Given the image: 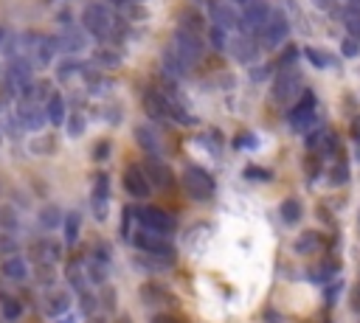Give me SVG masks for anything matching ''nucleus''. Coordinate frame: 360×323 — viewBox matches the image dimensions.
I'll list each match as a JSON object with an SVG mask.
<instances>
[{"label": "nucleus", "instance_id": "f257e3e1", "mask_svg": "<svg viewBox=\"0 0 360 323\" xmlns=\"http://www.w3.org/2000/svg\"><path fill=\"white\" fill-rule=\"evenodd\" d=\"M315 104H318V101H315V93H313V90H304L302 99H299L290 110H287V121H290V129H293V133H299V135L307 138L315 126H321V124H318Z\"/></svg>", "mask_w": 360, "mask_h": 323}, {"label": "nucleus", "instance_id": "f03ea898", "mask_svg": "<svg viewBox=\"0 0 360 323\" xmlns=\"http://www.w3.org/2000/svg\"><path fill=\"white\" fill-rule=\"evenodd\" d=\"M304 93V85H302V74L299 68H287V71H279L276 79H273V90H270V99L281 107L290 110Z\"/></svg>", "mask_w": 360, "mask_h": 323}, {"label": "nucleus", "instance_id": "7ed1b4c3", "mask_svg": "<svg viewBox=\"0 0 360 323\" xmlns=\"http://www.w3.org/2000/svg\"><path fill=\"white\" fill-rule=\"evenodd\" d=\"M82 28H85L91 37L107 42V40L116 34L113 12H110L107 6H102V3H88L85 12H82Z\"/></svg>", "mask_w": 360, "mask_h": 323}, {"label": "nucleus", "instance_id": "20e7f679", "mask_svg": "<svg viewBox=\"0 0 360 323\" xmlns=\"http://www.w3.org/2000/svg\"><path fill=\"white\" fill-rule=\"evenodd\" d=\"M214 177L205 172V169H200V166H186V172H183V191L189 194L191 200H197V203H205V200H211L214 197Z\"/></svg>", "mask_w": 360, "mask_h": 323}, {"label": "nucleus", "instance_id": "39448f33", "mask_svg": "<svg viewBox=\"0 0 360 323\" xmlns=\"http://www.w3.org/2000/svg\"><path fill=\"white\" fill-rule=\"evenodd\" d=\"M56 40L54 37H42V34H34L29 40H23V56H29L34 62V68H51L54 59H56Z\"/></svg>", "mask_w": 360, "mask_h": 323}, {"label": "nucleus", "instance_id": "423d86ee", "mask_svg": "<svg viewBox=\"0 0 360 323\" xmlns=\"http://www.w3.org/2000/svg\"><path fill=\"white\" fill-rule=\"evenodd\" d=\"M208 17H211V26H220L228 34L242 31V12L234 3H228V0H208Z\"/></svg>", "mask_w": 360, "mask_h": 323}, {"label": "nucleus", "instance_id": "0eeeda50", "mask_svg": "<svg viewBox=\"0 0 360 323\" xmlns=\"http://www.w3.org/2000/svg\"><path fill=\"white\" fill-rule=\"evenodd\" d=\"M29 85H34V62L29 56H12L6 65V88L23 93Z\"/></svg>", "mask_w": 360, "mask_h": 323}, {"label": "nucleus", "instance_id": "6e6552de", "mask_svg": "<svg viewBox=\"0 0 360 323\" xmlns=\"http://www.w3.org/2000/svg\"><path fill=\"white\" fill-rule=\"evenodd\" d=\"M259 37V42H262V48H267V51H273V48H279L287 37H290V20H287V15L281 12V9H273V15H270V20H267V26L256 34Z\"/></svg>", "mask_w": 360, "mask_h": 323}, {"label": "nucleus", "instance_id": "1a4fd4ad", "mask_svg": "<svg viewBox=\"0 0 360 323\" xmlns=\"http://www.w3.org/2000/svg\"><path fill=\"white\" fill-rule=\"evenodd\" d=\"M135 247L143 253V256H158V258H169V262H175V247L169 245L166 236L161 233H152V231H138L132 236Z\"/></svg>", "mask_w": 360, "mask_h": 323}, {"label": "nucleus", "instance_id": "9d476101", "mask_svg": "<svg viewBox=\"0 0 360 323\" xmlns=\"http://www.w3.org/2000/svg\"><path fill=\"white\" fill-rule=\"evenodd\" d=\"M135 214H138V222H141L143 231H152V233H161V236H169L175 231V217H169L158 206H143Z\"/></svg>", "mask_w": 360, "mask_h": 323}, {"label": "nucleus", "instance_id": "9b49d317", "mask_svg": "<svg viewBox=\"0 0 360 323\" xmlns=\"http://www.w3.org/2000/svg\"><path fill=\"white\" fill-rule=\"evenodd\" d=\"M240 12H242V31L259 34L270 20L273 6H270V0H248Z\"/></svg>", "mask_w": 360, "mask_h": 323}, {"label": "nucleus", "instance_id": "f8f14e48", "mask_svg": "<svg viewBox=\"0 0 360 323\" xmlns=\"http://www.w3.org/2000/svg\"><path fill=\"white\" fill-rule=\"evenodd\" d=\"M172 48L183 56V62L189 65V68H194V65L203 59V51H205L203 37H200V34H191V31H183V28H178V31H175Z\"/></svg>", "mask_w": 360, "mask_h": 323}, {"label": "nucleus", "instance_id": "ddd939ff", "mask_svg": "<svg viewBox=\"0 0 360 323\" xmlns=\"http://www.w3.org/2000/svg\"><path fill=\"white\" fill-rule=\"evenodd\" d=\"M231 56L240 62V65H253L259 56H262V42H259V37L256 34H251V31H240L234 40H231Z\"/></svg>", "mask_w": 360, "mask_h": 323}, {"label": "nucleus", "instance_id": "4468645a", "mask_svg": "<svg viewBox=\"0 0 360 323\" xmlns=\"http://www.w3.org/2000/svg\"><path fill=\"white\" fill-rule=\"evenodd\" d=\"M54 40H56V48H59L62 53H68V56H79V53H85L88 45H91L88 31H85V28L79 31L77 26H68V28L59 31Z\"/></svg>", "mask_w": 360, "mask_h": 323}, {"label": "nucleus", "instance_id": "2eb2a0df", "mask_svg": "<svg viewBox=\"0 0 360 323\" xmlns=\"http://www.w3.org/2000/svg\"><path fill=\"white\" fill-rule=\"evenodd\" d=\"M135 144H138V149H141L143 155L152 158V160H161V158L166 155L164 138L155 133V126H147V124L135 126Z\"/></svg>", "mask_w": 360, "mask_h": 323}, {"label": "nucleus", "instance_id": "dca6fc26", "mask_svg": "<svg viewBox=\"0 0 360 323\" xmlns=\"http://www.w3.org/2000/svg\"><path fill=\"white\" fill-rule=\"evenodd\" d=\"M143 113H147L152 121H161V124H169L172 115H169V101H166V93L161 88H147L143 90Z\"/></svg>", "mask_w": 360, "mask_h": 323}, {"label": "nucleus", "instance_id": "f3484780", "mask_svg": "<svg viewBox=\"0 0 360 323\" xmlns=\"http://www.w3.org/2000/svg\"><path fill=\"white\" fill-rule=\"evenodd\" d=\"M121 185L124 191L130 194L132 200H143V197H150V191H152V183L147 177V172H143L141 166H130L121 177Z\"/></svg>", "mask_w": 360, "mask_h": 323}, {"label": "nucleus", "instance_id": "a211bd4d", "mask_svg": "<svg viewBox=\"0 0 360 323\" xmlns=\"http://www.w3.org/2000/svg\"><path fill=\"white\" fill-rule=\"evenodd\" d=\"M307 149H310L315 158L335 155V149H338V138H335L332 129H327V126H315L313 133L307 135Z\"/></svg>", "mask_w": 360, "mask_h": 323}, {"label": "nucleus", "instance_id": "6ab92c4d", "mask_svg": "<svg viewBox=\"0 0 360 323\" xmlns=\"http://www.w3.org/2000/svg\"><path fill=\"white\" fill-rule=\"evenodd\" d=\"M17 118L23 124V129L29 133H40V129L48 124V115H45V104H31V101H20L17 104Z\"/></svg>", "mask_w": 360, "mask_h": 323}, {"label": "nucleus", "instance_id": "aec40b11", "mask_svg": "<svg viewBox=\"0 0 360 323\" xmlns=\"http://www.w3.org/2000/svg\"><path fill=\"white\" fill-rule=\"evenodd\" d=\"M31 256H34L37 267H56V262L62 258V245L54 239H37L31 245Z\"/></svg>", "mask_w": 360, "mask_h": 323}, {"label": "nucleus", "instance_id": "412c9836", "mask_svg": "<svg viewBox=\"0 0 360 323\" xmlns=\"http://www.w3.org/2000/svg\"><path fill=\"white\" fill-rule=\"evenodd\" d=\"M42 306H45V315H51V317H62V315H68V312H70V306H74V298H70V292H68V290L54 287V290H48V292H45Z\"/></svg>", "mask_w": 360, "mask_h": 323}, {"label": "nucleus", "instance_id": "4be33fe9", "mask_svg": "<svg viewBox=\"0 0 360 323\" xmlns=\"http://www.w3.org/2000/svg\"><path fill=\"white\" fill-rule=\"evenodd\" d=\"M0 276L6 281H26L29 279V262L23 256H6L3 262H0Z\"/></svg>", "mask_w": 360, "mask_h": 323}, {"label": "nucleus", "instance_id": "5701e85b", "mask_svg": "<svg viewBox=\"0 0 360 323\" xmlns=\"http://www.w3.org/2000/svg\"><path fill=\"white\" fill-rule=\"evenodd\" d=\"M65 276H68V284L74 287L79 295H82V292H91V276H88V265H85V262L74 258V262L68 265Z\"/></svg>", "mask_w": 360, "mask_h": 323}, {"label": "nucleus", "instance_id": "b1692460", "mask_svg": "<svg viewBox=\"0 0 360 323\" xmlns=\"http://www.w3.org/2000/svg\"><path fill=\"white\" fill-rule=\"evenodd\" d=\"M161 59H164V71L169 74V79H186L189 76V65L183 62V56L169 45V48H164V53H161Z\"/></svg>", "mask_w": 360, "mask_h": 323}, {"label": "nucleus", "instance_id": "393cba45", "mask_svg": "<svg viewBox=\"0 0 360 323\" xmlns=\"http://www.w3.org/2000/svg\"><path fill=\"white\" fill-rule=\"evenodd\" d=\"M45 115H48V124L51 126H62L68 121V104H65V96L62 93H51L48 101H45Z\"/></svg>", "mask_w": 360, "mask_h": 323}, {"label": "nucleus", "instance_id": "a878e982", "mask_svg": "<svg viewBox=\"0 0 360 323\" xmlns=\"http://www.w3.org/2000/svg\"><path fill=\"white\" fill-rule=\"evenodd\" d=\"M107 177L102 174V177H96V185H93V214H96V220L99 222H104L107 220Z\"/></svg>", "mask_w": 360, "mask_h": 323}, {"label": "nucleus", "instance_id": "bb28decb", "mask_svg": "<svg viewBox=\"0 0 360 323\" xmlns=\"http://www.w3.org/2000/svg\"><path fill=\"white\" fill-rule=\"evenodd\" d=\"M143 172H147V177H150V183H152V185H161V188L172 185V172H169L161 160L147 158V166H143Z\"/></svg>", "mask_w": 360, "mask_h": 323}, {"label": "nucleus", "instance_id": "cd10ccee", "mask_svg": "<svg viewBox=\"0 0 360 323\" xmlns=\"http://www.w3.org/2000/svg\"><path fill=\"white\" fill-rule=\"evenodd\" d=\"M324 247V236L318 233V231H304L299 239H296V253H302V256H313V253H318Z\"/></svg>", "mask_w": 360, "mask_h": 323}, {"label": "nucleus", "instance_id": "c85d7f7f", "mask_svg": "<svg viewBox=\"0 0 360 323\" xmlns=\"http://www.w3.org/2000/svg\"><path fill=\"white\" fill-rule=\"evenodd\" d=\"M62 228H65V245H77L79 233H82V214L79 211H68Z\"/></svg>", "mask_w": 360, "mask_h": 323}, {"label": "nucleus", "instance_id": "c756f323", "mask_svg": "<svg viewBox=\"0 0 360 323\" xmlns=\"http://www.w3.org/2000/svg\"><path fill=\"white\" fill-rule=\"evenodd\" d=\"M0 312H3V317L6 320H20V315H23V301L17 298V295H12V292H0Z\"/></svg>", "mask_w": 360, "mask_h": 323}, {"label": "nucleus", "instance_id": "7c9ffc66", "mask_svg": "<svg viewBox=\"0 0 360 323\" xmlns=\"http://www.w3.org/2000/svg\"><path fill=\"white\" fill-rule=\"evenodd\" d=\"M279 217L284 220V225H296V222L304 217V208H302V203H299L296 197H287V200H281V206H279Z\"/></svg>", "mask_w": 360, "mask_h": 323}, {"label": "nucleus", "instance_id": "2f4dec72", "mask_svg": "<svg viewBox=\"0 0 360 323\" xmlns=\"http://www.w3.org/2000/svg\"><path fill=\"white\" fill-rule=\"evenodd\" d=\"M141 298L147 301V304H152V306H166V304H175V298L166 292V290H161V287H155V284H147L141 290Z\"/></svg>", "mask_w": 360, "mask_h": 323}, {"label": "nucleus", "instance_id": "473e14b6", "mask_svg": "<svg viewBox=\"0 0 360 323\" xmlns=\"http://www.w3.org/2000/svg\"><path fill=\"white\" fill-rule=\"evenodd\" d=\"M205 37H208V42L214 45V51H228L231 48V34L226 31V28H220V26H208L205 28Z\"/></svg>", "mask_w": 360, "mask_h": 323}, {"label": "nucleus", "instance_id": "72a5a7b5", "mask_svg": "<svg viewBox=\"0 0 360 323\" xmlns=\"http://www.w3.org/2000/svg\"><path fill=\"white\" fill-rule=\"evenodd\" d=\"M93 62H96V68L116 71L118 65H121V56H118V51H113V48H99V51L93 53Z\"/></svg>", "mask_w": 360, "mask_h": 323}, {"label": "nucleus", "instance_id": "f704fd0d", "mask_svg": "<svg viewBox=\"0 0 360 323\" xmlns=\"http://www.w3.org/2000/svg\"><path fill=\"white\" fill-rule=\"evenodd\" d=\"M304 56L310 59V65H313V68H321V71H327V68H335V59H332V53H327V51H321V48H313V45H307V48H304Z\"/></svg>", "mask_w": 360, "mask_h": 323}, {"label": "nucleus", "instance_id": "c9c22d12", "mask_svg": "<svg viewBox=\"0 0 360 323\" xmlns=\"http://www.w3.org/2000/svg\"><path fill=\"white\" fill-rule=\"evenodd\" d=\"M85 65L79 62V59H68V62H62L59 65V68H56V76H59V82H70V79H74V76H85Z\"/></svg>", "mask_w": 360, "mask_h": 323}, {"label": "nucleus", "instance_id": "e433bc0d", "mask_svg": "<svg viewBox=\"0 0 360 323\" xmlns=\"http://www.w3.org/2000/svg\"><path fill=\"white\" fill-rule=\"evenodd\" d=\"M180 28L183 31H191V34H203V28H205L203 15H197L194 9L191 12H180Z\"/></svg>", "mask_w": 360, "mask_h": 323}, {"label": "nucleus", "instance_id": "4c0bfd02", "mask_svg": "<svg viewBox=\"0 0 360 323\" xmlns=\"http://www.w3.org/2000/svg\"><path fill=\"white\" fill-rule=\"evenodd\" d=\"M59 222H65V217H62L59 206H45V208L40 211V225H42L45 231H54Z\"/></svg>", "mask_w": 360, "mask_h": 323}, {"label": "nucleus", "instance_id": "58836bf2", "mask_svg": "<svg viewBox=\"0 0 360 323\" xmlns=\"http://www.w3.org/2000/svg\"><path fill=\"white\" fill-rule=\"evenodd\" d=\"M327 180H329L332 185H343V183H349V163H346V160H338V163L329 169Z\"/></svg>", "mask_w": 360, "mask_h": 323}, {"label": "nucleus", "instance_id": "ea45409f", "mask_svg": "<svg viewBox=\"0 0 360 323\" xmlns=\"http://www.w3.org/2000/svg\"><path fill=\"white\" fill-rule=\"evenodd\" d=\"M0 228H3L6 233L20 228V217H17V211H15V208H9V206H6V208H0Z\"/></svg>", "mask_w": 360, "mask_h": 323}, {"label": "nucleus", "instance_id": "a19ab883", "mask_svg": "<svg viewBox=\"0 0 360 323\" xmlns=\"http://www.w3.org/2000/svg\"><path fill=\"white\" fill-rule=\"evenodd\" d=\"M54 149H56V138L54 135H42V138L31 141V152H37V155H51Z\"/></svg>", "mask_w": 360, "mask_h": 323}, {"label": "nucleus", "instance_id": "79ce46f5", "mask_svg": "<svg viewBox=\"0 0 360 323\" xmlns=\"http://www.w3.org/2000/svg\"><path fill=\"white\" fill-rule=\"evenodd\" d=\"M121 12H124L130 20H135V23H141V20L150 17V9L143 6V3H127V6H121Z\"/></svg>", "mask_w": 360, "mask_h": 323}, {"label": "nucleus", "instance_id": "37998d69", "mask_svg": "<svg viewBox=\"0 0 360 323\" xmlns=\"http://www.w3.org/2000/svg\"><path fill=\"white\" fill-rule=\"evenodd\" d=\"M68 135L70 138H79L82 133H85V115H79V113H74V115H68Z\"/></svg>", "mask_w": 360, "mask_h": 323}, {"label": "nucleus", "instance_id": "c03bdc74", "mask_svg": "<svg viewBox=\"0 0 360 323\" xmlns=\"http://www.w3.org/2000/svg\"><path fill=\"white\" fill-rule=\"evenodd\" d=\"M79 306H82L85 315H93L96 306H99V298H96L93 292H82V295H79Z\"/></svg>", "mask_w": 360, "mask_h": 323}, {"label": "nucleus", "instance_id": "a18cd8bd", "mask_svg": "<svg viewBox=\"0 0 360 323\" xmlns=\"http://www.w3.org/2000/svg\"><path fill=\"white\" fill-rule=\"evenodd\" d=\"M357 53H360V42H357L354 37H346V40L341 42V56L352 59V56H357Z\"/></svg>", "mask_w": 360, "mask_h": 323}, {"label": "nucleus", "instance_id": "49530a36", "mask_svg": "<svg viewBox=\"0 0 360 323\" xmlns=\"http://www.w3.org/2000/svg\"><path fill=\"white\" fill-rule=\"evenodd\" d=\"M0 253H3V258H6V256H17V242H15V236H9V233L0 236Z\"/></svg>", "mask_w": 360, "mask_h": 323}, {"label": "nucleus", "instance_id": "de8ad7c7", "mask_svg": "<svg viewBox=\"0 0 360 323\" xmlns=\"http://www.w3.org/2000/svg\"><path fill=\"white\" fill-rule=\"evenodd\" d=\"M245 177H248V180H270L273 174H270L267 169H262V166H248V169H245Z\"/></svg>", "mask_w": 360, "mask_h": 323}, {"label": "nucleus", "instance_id": "09e8293b", "mask_svg": "<svg viewBox=\"0 0 360 323\" xmlns=\"http://www.w3.org/2000/svg\"><path fill=\"white\" fill-rule=\"evenodd\" d=\"M270 74H273L270 65H262V68H253V71H251V79H253V82H265Z\"/></svg>", "mask_w": 360, "mask_h": 323}, {"label": "nucleus", "instance_id": "8fccbe9b", "mask_svg": "<svg viewBox=\"0 0 360 323\" xmlns=\"http://www.w3.org/2000/svg\"><path fill=\"white\" fill-rule=\"evenodd\" d=\"M107 155H110V141H99V144L93 147V158H96V160H104Z\"/></svg>", "mask_w": 360, "mask_h": 323}, {"label": "nucleus", "instance_id": "3c124183", "mask_svg": "<svg viewBox=\"0 0 360 323\" xmlns=\"http://www.w3.org/2000/svg\"><path fill=\"white\" fill-rule=\"evenodd\" d=\"M349 306H352L354 312H360V284L352 287V292H349Z\"/></svg>", "mask_w": 360, "mask_h": 323}, {"label": "nucleus", "instance_id": "603ef678", "mask_svg": "<svg viewBox=\"0 0 360 323\" xmlns=\"http://www.w3.org/2000/svg\"><path fill=\"white\" fill-rule=\"evenodd\" d=\"M315 3V9H321V12H335L338 9V0H313Z\"/></svg>", "mask_w": 360, "mask_h": 323}, {"label": "nucleus", "instance_id": "864d4df0", "mask_svg": "<svg viewBox=\"0 0 360 323\" xmlns=\"http://www.w3.org/2000/svg\"><path fill=\"white\" fill-rule=\"evenodd\" d=\"M150 323H180V320H178V317H172L169 312H161V315H155Z\"/></svg>", "mask_w": 360, "mask_h": 323}, {"label": "nucleus", "instance_id": "5fc2aeb1", "mask_svg": "<svg viewBox=\"0 0 360 323\" xmlns=\"http://www.w3.org/2000/svg\"><path fill=\"white\" fill-rule=\"evenodd\" d=\"M12 96H15V90H9V88H3V90H0V110H3V107L12 101Z\"/></svg>", "mask_w": 360, "mask_h": 323}, {"label": "nucleus", "instance_id": "6e6d98bb", "mask_svg": "<svg viewBox=\"0 0 360 323\" xmlns=\"http://www.w3.org/2000/svg\"><path fill=\"white\" fill-rule=\"evenodd\" d=\"M237 144H245V147H256V138H253V135H242V138H237Z\"/></svg>", "mask_w": 360, "mask_h": 323}, {"label": "nucleus", "instance_id": "4d7b16f0", "mask_svg": "<svg viewBox=\"0 0 360 323\" xmlns=\"http://www.w3.org/2000/svg\"><path fill=\"white\" fill-rule=\"evenodd\" d=\"M56 323H79V320H77V315H70V312H68V315L56 317Z\"/></svg>", "mask_w": 360, "mask_h": 323}, {"label": "nucleus", "instance_id": "13d9d810", "mask_svg": "<svg viewBox=\"0 0 360 323\" xmlns=\"http://www.w3.org/2000/svg\"><path fill=\"white\" fill-rule=\"evenodd\" d=\"M228 3H234V6H240V9H242V6L248 3V0H228Z\"/></svg>", "mask_w": 360, "mask_h": 323}, {"label": "nucleus", "instance_id": "bf43d9fd", "mask_svg": "<svg viewBox=\"0 0 360 323\" xmlns=\"http://www.w3.org/2000/svg\"><path fill=\"white\" fill-rule=\"evenodd\" d=\"M6 40V28H0V42H3Z\"/></svg>", "mask_w": 360, "mask_h": 323}, {"label": "nucleus", "instance_id": "052dcab7", "mask_svg": "<svg viewBox=\"0 0 360 323\" xmlns=\"http://www.w3.org/2000/svg\"><path fill=\"white\" fill-rule=\"evenodd\" d=\"M354 124H357V135H360V118H357V121H354Z\"/></svg>", "mask_w": 360, "mask_h": 323}]
</instances>
